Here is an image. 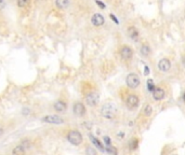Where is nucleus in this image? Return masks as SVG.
<instances>
[{
    "instance_id": "obj_1",
    "label": "nucleus",
    "mask_w": 185,
    "mask_h": 155,
    "mask_svg": "<svg viewBox=\"0 0 185 155\" xmlns=\"http://www.w3.org/2000/svg\"><path fill=\"white\" fill-rule=\"evenodd\" d=\"M102 115H103L104 117H106V119H114L115 117V115H116V112H117V109H116V107L114 106L113 103H105L103 107H102Z\"/></svg>"
},
{
    "instance_id": "obj_2",
    "label": "nucleus",
    "mask_w": 185,
    "mask_h": 155,
    "mask_svg": "<svg viewBox=\"0 0 185 155\" xmlns=\"http://www.w3.org/2000/svg\"><path fill=\"white\" fill-rule=\"evenodd\" d=\"M67 139L70 143L75 144V146H78V144H80V143H81L82 136L79 132H77V130H72L70 133L68 134Z\"/></svg>"
},
{
    "instance_id": "obj_3",
    "label": "nucleus",
    "mask_w": 185,
    "mask_h": 155,
    "mask_svg": "<svg viewBox=\"0 0 185 155\" xmlns=\"http://www.w3.org/2000/svg\"><path fill=\"white\" fill-rule=\"evenodd\" d=\"M140 84V79L136 73H130L127 76V85L130 89H136Z\"/></svg>"
},
{
    "instance_id": "obj_4",
    "label": "nucleus",
    "mask_w": 185,
    "mask_h": 155,
    "mask_svg": "<svg viewBox=\"0 0 185 155\" xmlns=\"http://www.w3.org/2000/svg\"><path fill=\"white\" fill-rule=\"evenodd\" d=\"M127 106L129 109H136V107L139 106V98L136 95L130 94L128 98H127Z\"/></svg>"
},
{
    "instance_id": "obj_5",
    "label": "nucleus",
    "mask_w": 185,
    "mask_h": 155,
    "mask_svg": "<svg viewBox=\"0 0 185 155\" xmlns=\"http://www.w3.org/2000/svg\"><path fill=\"white\" fill-rule=\"evenodd\" d=\"M99 100H100L99 95H98L96 93H90V94H88V95H87V97H86L87 103H88L89 106H91V107L96 106V105L99 103Z\"/></svg>"
},
{
    "instance_id": "obj_6",
    "label": "nucleus",
    "mask_w": 185,
    "mask_h": 155,
    "mask_svg": "<svg viewBox=\"0 0 185 155\" xmlns=\"http://www.w3.org/2000/svg\"><path fill=\"white\" fill-rule=\"evenodd\" d=\"M43 122L45 123H51V124H62L64 121L63 119H61L59 116H56V115H48V116H45L43 119H42Z\"/></svg>"
},
{
    "instance_id": "obj_7",
    "label": "nucleus",
    "mask_w": 185,
    "mask_h": 155,
    "mask_svg": "<svg viewBox=\"0 0 185 155\" xmlns=\"http://www.w3.org/2000/svg\"><path fill=\"white\" fill-rule=\"evenodd\" d=\"M120 55H121L122 59L129 60V59H131V57H132L133 52H132V50H131L129 46H122L121 50H120Z\"/></svg>"
},
{
    "instance_id": "obj_8",
    "label": "nucleus",
    "mask_w": 185,
    "mask_h": 155,
    "mask_svg": "<svg viewBox=\"0 0 185 155\" xmlns=\"http://www.w3.org/2000/svg\"><path fill=\"white\" fill-rule=\"evenodd\" d=\"M170 68H171V62H170V60L167 59V58H163L160 62H158V69L163 71V72L168 71Z\"/></svg>"
},
{
    "instance_id": "obj_9",
    "label": "nucleus",
    "mask_w": 185,
    "mask_h": 155,
    "mask_svg": "<svg viewBox=\"0 0 185 155\" xmlns=\"http://www.w3.org/2000/svg\"><path fill=\"white\" fill-rule=\"evenodd\" d=\"M74 113L77 115V116H83L85 113H86V108L82 105L81 102H77L74 106Z\"/></svg>"
},
{
    "instance_id": "obj_10",
    "label": "nucleus",
    "mask_w": 185,
    "mask_h": 155,
    "mask_svg": "<svg viewBox=\"0 0 185 155\" xmlns=\"http://www.w3.org/2000/svg\"><path fill=\"white\" fill-rule=\"evenodd\" d=\"M91 22H92V24L94 25V26H102L104 24V17L103 15H101V14L96 13L94 14L93 16H92V18H91Z\"/></svg>"
},
{
    "instance_id": "obj_11",
    "label": "nucleus",
    "mask_w": 185,
    "mask_h": 155,
    "mask_svg": "<svg viewBox=\"0 0 185 155\" xmlns=\"http://www.w3.org/2000/svg\"><path fill=\"white\" fill-rule=\"evenodd\" d=\"M153 97L155 100H161L165 97V91L160 87H155L153 91Z\"/></svg>"
},
{
    "instance_id": "obj_12",
    "label": "nucleus",
    "mask_w": 185,
    "mask_h": 155,
    "mask_svg": "<svg viewBox=\"0 0 185 155\" xmlns=\"http://www.w3.org/2000/svg\"><path fill=\"white\" fill-rule=\"evenodd\" d=\"M54 109L58 112H63L66 110V103L63 101H58L54 103Z\"/></svg>"
},
{
    "instance_id": "obj_13",
    "label": "nucleus",
    "mask_w": 185,
    "mask_h": 155,
    "mask_svg": "<svg viewBox=\"0 0 185 155\" xmlns=\"http://www.w3.org/2000/svg\"><path fill=\"white\" fill-rule=\"evenodd\" d=\"M55 3H56V7L59 9H66L69 5V1L68 0H56Z\"/></svg>"
},
{
    "instance_id": "obj_14",
    "label": "nucleus",
    "mask_w": 185,
    "mask_h": 155,
    "mask_svg": "<svg viewBox=\"0 0 185 155\" xmlns=\"http://www.w3.org/2000/svg\"><path fill=\"white\" fill-rule=\"evenodd\" d=\"M128 34H129L131 39H134V40H136L138 37H139V32H138V30H136L134 27H130V28L128 29Z\"/></svg>"
},
{
    "instance_id": "obj_15",
    "label": "nucleus",
    "mask_w": 185,
    "mask_h": 155,
    "mask_svg": "<svg viewBox=\"0 0 185 155\" xmlns=\"http://www.w3.org/2000/svg\"><path fill=\"white\" fill-rule=\"evenodd\" d=\"M90 138H91V140H92V142L94 143L95 146H96V148H99L100 149V151H102V152H105V149L103 148V146H102V143L96 139V138H94L92 135H90Z\"/></svg>"
},
{
    "instance_id": "obj_16",
    "label": "nucleus",
    "mask_w": 185,
    "mask_h": 155,
    "mask_svg": "<svg viewBox=\"0 0 185 155\" xmlns=\"http://www.w3.org/2000/svg\"><path fill=\"white\" fill-rule=\"evenodd\" d=\"M140 52H141V55L143 56H148L149 55V52H150V49L148 48V45H142L140 49Z\"/></svg>"
},
{
    "instance_id": "obj_17",
    "label": "nucleus",
    "mask_w": 185,
    "mask_h": 155,
    "mask_svg": "<svg viewBox=\"0 0 185 155\" xmlns=\"http://www.w3.org/2000/svg\"><path fill=\"white\" fill-rule=\"evenodd\" d=\"M152 113H153V108L150 107V105H147V106L144 108V114L146 115V116H150Z\"/></svg>"
},
{
    "instance_id": "obj_18",
    "label": "nucleus",
    "mask_w": 185,
    "mask_h": 155,
    "mask_svg": "<svg viewBox=\"0 0 185 155\" xmlns=\"http://www.w3.org/2000/svg\"><path fill=\"white\" fill-rule=\"evenodd\" d=\"M138 144H139V141H138V139H133V140H131L130 141V150H136V148H138Z\"/></svg>"
},
{
    "instance_id": "obj_19",
    "label": "nucleus",
    "mask_w": 185,
    "mask_h": 155,
    "mask_svg": "<svg viewBox=\"0 0 185 155\" xmlns=\"http://www.w3.org/2000/svg\"><path fill=\"white\" fill-rule=\"evenodd\" d=\"M24 152H25V149L23 148V146H18L13 150V154H23Z\"/></svg>"
},
{
    "instance_id": "obj_20",
    "label": "nucleus",
    "mask_w": 185,
    "mask_h": 155,
    "mask_svg": "<svg viewBox=\"0 0 185 155\" xmlns=\"http://www.w3.org/2000/svg\"><path fill=\"white\" fill-rule=\"evenodd\" d=\"M29 1H30V0H18V7H21V8H25V7L29 3Z\"/></svg>"
},
{
    "instance_id": "obj_21",
    "label": "nucleus",
    "mask_w": 185,
    "mask_h": 155,
    "mask_svg": "<svg viewBox=\"0 0 185 155\" xmlns=\"http://www.w3.org/2000/svg\"><path fill=\"white\" fill-rule=\"evenodd\" d=\"M147 85H148V89H149V91H152V92H153L154 89H155L153 81H152V80H148V81H147Z\"/></svg>"
},
{
    "instance_id": "obj_22",
    "label": "nucleus",
    "mask_w": 185,
    "mask_h": 155,
    "mask_svg": "<svg viewBox=\"0 0 185 155\" xmlns=\"http://www.w3.org/2000/svg\"><path fill=\"white\" fill-rule=\"evenodd\" d=\"M104 141H105V143L107 146H110V139H109V137H104Z\"/></svg>"
},
{
    "instance_id": "obj_23",
    "label": "nucleus",
    "mask_w": 185,
    "mask_h": 155,
    "mask_svg": "<svg viewBox=\"0 0 185 155\" xmlns=\"http://www.w3.org/2000/svg\"><path fill=\"white\" fill-rule=\"evenodd\" d=\"M5 7V0H0V10L3 9Z\"/></svg>"
},
{
    "instance_id": "obj_24",
    "label": "nucleus",
    "mask_w": 185,
    "mask_h": 155,
    "mask_svg": "<svg viewBox=\"0 0 185 155\" xmlns=\"http://www.w3.org/2000/svg\"><path fill=\"white\" fill-rule=\"evenodd\" d=\"M95 2H96V3H98V5H99L100 7L102 8V9H104V8H105V5H104V3H102V2H101V1H99V0H96Z\"/></svg>"
},
{
    "instance_id": "obj_25",
    "label": "nucleus",
    "mask_w": 185,
    "mask_h": 155,
    "mask_svg": "<svg viewBox=\"0 0 185 155\" xmlns=\"http://www.w3.org/2000/svg\"><path fill=\"white\" fill-rule=\"evenodd\" d=\"M87 153H89V154H93V155H94L95 153H96V152H95L94 150H92V149H88V150H87Z\"/></svg>"
},
{
    "instance_id": "obj_26",
    "label": "nucleus",
    "mask_w": 185,
    "mask_h": 155,
    "mask_svg": "<svg viewBox=\"0 0 185 155\" xmlns=\"http://www.w3.org/2000/svg\"><path fill=\"white\" fill-rule=\"evenodd\" d=\"M23 113H24V114H28V113H29V112H28V109H24V110H23Z\"/></svg>"
},
{
    "instance_id": "obj_27",
    "label": "nucleus",
    "mask_w": 185,
    "mask_h": 155,
    "mask_svg": "<svg viewBox=\"0 0 185 155\" xmlns=\"http://www.w3.org/2000/svg\"><path fill=\"white\" fill-rule=\"evenodd\" d=\"M182 62H183V66L185 67V56L183 58H182Z\"/></svg>"
},
{
    "instance_id": "obj_28",
    "label": "nucleus",
    "mask_w": 185,
    "mask_h": 155,
    "mask_svg": "<svg viewBox=\"0 0 185 155\" xmlns=\"http://www.w3.org/2000/svg\"><path fill=\"white\" fill-rule=\"evenodd\" d=\"M183 99H184V102H185V93H184V96H183Z\"/></svg>"
},
{
    "instance_id": "obj_29",
    "label": "nucleus",
    "mask_w": 185,
    "mask_h": 155,
    "mask_svg": "<svg viewBox=\"0 0 185 155\" xmlns=\"http://www.w3.org/2000/svg\"><path fill=\"white\" fill-rule=\"evenodd\" d=\"M1 134H2V129H0V135H1Z\"/></svg>"
}]
</instances>
